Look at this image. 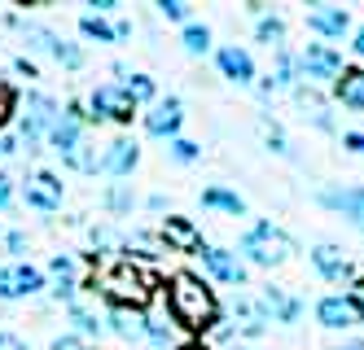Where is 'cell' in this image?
I'll list each match as a JSON object with an SVG mask.
<instances>
[{
  "label": "cell",
  "instance_id": "38",
  "mask_svg": "<svg viewBox=\"0 0 364 350\" xmlns=\"http://www.w3.org/2000/svg\"><path fill=\"white\" fill-rule=\"evenodd\" d=\"M264 145H268L272 153H290V141H285V131H281V127H277L272 119L264 123Z\"/></svg>",
  "mask_w": 364,
  "mask_h": 350
},
{
  "label": "cell",
  "instance_id": "36",
  "mask_svg": "<svg viewBox=\"0 0 364 350\" xmlns=\"http://www.w3.org/2000/svg\"><path fill=\"white\" fill-rule=\"evenodd\" d=\"M80 31H84L88 40H97V44H114V26H110L106 18H92V13H84V18H80Z\"/></svg>",
  "mask_w": 364,
  "mask_h": 350
},
{
  "label": "cell",
  "instance_id": "19",
  "mask_svg": "<svg viewBox=\"0 0 364 350\" xmlns=\"http://www.w3.org/2000/svg\"><path fill=\"white\" fill-rule=\"evenodd\" d=\"M307 31L316 35L321 44H325V40H343V35L351 31V13H347L343 5H311V9H307Z\"/></svg>",
  "mask_w": 364,
  "mask_h": 350
},
{
  "label": "cell",
  "instance_id": "21",
  "mask_svg": "<svg viewBox=\"0 0 364 350\" xmlns=\"http://www.w3.org/2000/svg\"><path fill=\"white\" fill-rule=\"evenodd\" d=\"M311 267H316V276H321V280H329V285H351V280H355L351 258L338 250V246H329V241L311 250Z\"/></svg>",
  "mask_w": 364,
  "mask_h": 350
},
{
  "label": "cell",
  "instance_id": "12",
  "mask_svg": "<svg viewBox=\"0 0 364 350\" xmlns=\"http://www.w3.org/2000/svg\"><path fill=\"white\" fill-rule=\"evenodd\" d=\"M149 136H159V141H176L180 136V127H185V101L180 97H159L149 105V114L141 119Z\"/></svg>",
  "mask_w": 364,
  "mask_h": 350
},
{
  "label": "cell",
  "instance_id": "49",
  "mask_svg": "<svg viewBox=\"0 0 364 350\" xmlns=\"http://www.w3.org/2000/svg\"><path fill=\"white\" fill-rule=\"evenodd\" d=\"M338 350H364V341H347V346H338Z\"/></svg>",
  "mask_w": 364,
  "mask_h": 350
},
{
  "label": "cell",
  "instance_id": "15",
  "mask_svg": "<svg viewBox=\"0 0 364 350\" xmlns=\"http://www.w3.org/2000/svg\"><path fill=\"white\" fill-rule=\"evenodd\" d=\"M255 302H259V311H264L268 324H299V315H303V302L285 285H264Z\"/></svg>",
  "mask_w": 364,
  "mask_h": 350
},
{
  "label": "cell",
  "instance_id": "30",
  "mask_svg": "<svg viewBox=\"0 0 364 350\" xmlns=\"http://www.w3.org/2000/svg\"><path fill=\"white\" fill-rule=\"evenodd\" d=\"M62 163H66L70 171H80V175H97V171H101V145H92V141L84 136L80 145L62 158Z\"/></svg>",
  "mask_w": 364,
  "mask_h": 350
},
{
  "label": "cell",
  "instance_id": "37",
  "mask_svg": "<svg viewBox=\"0 0 364 350\" xmlns=\"http://www.w3.org/2000/svg\"><path fill=\"white\" fill-rule=\"evenodd\" d=\"M154 9H159L167 22H193V5H189V0H159V5H154Z\"/></svg>",
  "mask_w": 364,
  "mask_h": 350
},
{
  "label": "cell",
  "instance_id": "10",
  "mask_svg": "<svg viewBox=\"0 0 364 350\" xmlns=\"http://www.w3.org/2000/svg\"><path fill=\"white\" fill-rule=\"evenodd\" d=\"M316 202L333 214H343V219H351L355 228H364V184H325Z\"/></svg>",
  "mask_w": 364,
  "mask_h": 350
},
{
  "label": "cell",
  "instance_id": "8",
  "mask_svg": "<svg viewBox=\"0 0 364 350\" xmlns=\"http://www.w3.org/2000/svg\"><path fill=\"white\" fill-rule=\"evenodd\" d=\"M299 75L303 79H311V84H325V79H338L343 75V53H338L333 44H303V53H299Z\"/></svg>",
  "mask_w": 364,
  "mask_h": 350
},
{
  "label": "cell",
  "instance_id": "17",
  "mask_svg": "<svg viewBox=\"0 0 364 350\" xmlns=\"http://www.w3.org/2000/svg\"><path fill=\"white\" fill-rule=\"evenodd\" d=\"M215 66H220V75L228 79V84H237V88H250L255 79H259L250 48H242V44H220L215 48Z\"/></svg>",
  "mask_w": 364,
  "mask_h": 350
},
{
  "label": "cell",
  "instance_id": "42",
  "mask_svg": "<svg viewBox=\"0 0 364 350\" xmlns=\"http://www.w3.org/2000/svg\"><path fill=\"white\" fill-rule=\"evenodd\" d=\"M343 145H347L351 153H360V158H364V131H343Z\"/></svg>",
  "mask_w": 364,
  "mask_h": 350
},
{
  "label": "cell",
  "instance_id": "14",
  "mask_svg": "<svg viewBox=\"0 0 364 350\" xmlns=\"http://www.w3.org/2000/svg\"><path fill=\"white\" fill-rule=\"evenodd\" d=\"M202 267H206V276L211 280H220V285H228V289H242L246 285V276H250V267L232 254V250H220V246H206L202 254Z\"/></svg>",
  "mask_w": 364,
  "mask_h": 350
},
{
  "label": "cell",
  "instance_id": "20",
  "mask_svg": "<svg viewBox=\"0 0 364 350\" xmlns=\"http://www.w3.org/2000/svg\"><path fill=\"white\" fill-rule=\"evenodd\" d=\"M136 163H141V145H136V141L119 136V141H110V145H101V175L127 180V175L136 171Z\"/></svg>",
  "mask_w": 364,
  "mask_h": 350
},
{
  "label": "cell",
  "instance_id": "33",
  "mask_svg": "<svg viewBox=\"0 0 364 350\" xmlns=\"http://www.w3.org/2000/svg\"><path fill=\"white\" fill-rule=\"evenodd\" d=\"M180 44H185L189 58H206V53H211V26H206V22H189L185 35H180Z\"/></svg>",
  "mask_w": 364,
  "mask_h": 350
},
{
  "label": "cell",
  "instance_id": "18",
  "mask_svg": "<svg viewBox=\"0 0 364 350\" xmlns=\"http://www.w3.org/2000/svg\"><path fill=\"white\" fill-rule=\"evenodd\" d=\"M159 241H163L167 250H176V254H202V250H206V246H202L198 224H193V219H185V214H167L163 228H159Z\"/></svg>",
  "mask_w": 364,
  "mask_h": 350
},
{
  "label": "cell",
  "instance_id": "41",
  "mask_svg": "<svg viewBox=\"0 0 364 350\" xmlns=\"http://www.w3.org/2000/svg\"><path fill=\"white\" fill-rule=\"evenodd\" d=\"M0 350H27V341L18 333H9V329H0Z\"/></svg>",
  "mask_w": 364,
  "mask_h": 350
},
{
  "label": "cell",
  "instance_id": "26",
  "mask_svg": "<svg viewBox=\"0 0 364 350\" xmlns=\"http://www.w3.org/2000/svg\"><path fill=\"white\" fill-rule=\"evenodd\" d=\"M333 97L347 105V110L364 114V66H343V75L333 79Z\"/></svg>",
  "mask_w": 364,
  "mask_h": 350
},
{
  "label": "cell",
  "instance_id": "24",
  "mask_svg": "<svg viewBox=\"0 0 364 350\" xmlns=\"http://www.w3.org/2000/svg\"><path fill=\"white\" fill-rule=\"evenodd\" d=\"M232 333L237 337H246V341H255V337H264V329H268V319H264V311H259V302L255 298H237L232 302Z\"/></svg>",
  "mask_w": 364,
  "mask_h": 350
},
{
  "label": "cell",
  "instance_id": "29",
  "mask_svg": "<svg viewBox=\"0 0 364 350\" xmlns=\"http://www.w3.org/2000/svg\"><path fill=\"white\" fill-rule=\"evenodd\" d=\"M294 92V101H299V110H303V119H311V127H321V131H333V119H329V105L321 101V92L316 88H290Z\"/></svg>",
  "mask_w": 364,
  "mask_h": 350
},
{
  "label": "cell",
  "instance_id": "46",
  "mask_svg": "<svg viewBox=\"0 0 364 350\" xmlns=\"http://www.w3.org/2000/svg\"><path fill=\"white\" fill-rule=\"evenodd\" d=\"M9 250L22 254V250H27V236H22V232H9Z\"/></svg>",
  "mask_w": 364,
  "mask_h": 350
},
{
  "label": "cell",
  "instance_id": "5",
  "mask_svg": "<svg viewBox=\"0 0 364 350\" xmlns=\"http://www.w3.org/2000/svg\"><path fill=\"white\" fill-rule=\"evenodd\" d=\"M18 26H22V40H27L31 48H40L44 58H53L58 66H66V70H80L84 66V48L70 44L66 35L48 31V26H40V22H18Z\"/></svg>",
  "mask_w": 364,
  "mask_h": 350
},
{
  "label": "cell",
  "instance_id": "1",
  "mask_svg": "<svg viewBox=\"0 0 364 350\" xmlns=\"http://www.w3.org/2000/svg\"><path fill=\"white\" fill-rule=\"evenodd\" d=\"M167 311L180 324V333H211L215 319H220L215 293L206 289V280L193 276V272H176L167 280Z\"/></svg>",
  "mask_w": 364,
  "mask_h": 350
},
{
  "label": "cell",
  "instance_id": "28",
  "mask_svg": "<svg viewBox=\"0 0 364 350\" xmlns=\"http://www.w3.org/2000/svg\"><path fill=\"white\" fill-rule=\"evenodd\" d=\"M106 324H110V333L123 337V341H145V315H141V311L110 307V311H106Z\"/></svg>",
  "mask_w": 364,
  "mask_h": 350
},
{
  "label": "cell",
  "instance_id": "27",
  "mask_svg": "<svg viewBox=\"0 0 364 350\" xmlns=\"http://www.w3.org/2000/svg\"><path fill=\"white\" fill-rule=\"evenodd\" d=\"M202 210H220V214L242 219V214H246V202H242V193H232L228 184H206V188H202Z\"/></svg>",
  "mask_w": 364,
  "mask_h": 350
},
{
  "label": "cell",
  "instance_id": "31",
  "mask_svg": "<svg viewBox=\"0 0 364 350\" xmlns=\"http://www.w3.org/2000/svg\"><path fill=\"white\" fill-rule=\"evenodd\" d=\"M70 324H75V337L80 341H97L101 333H106V319H101L97 311L80 307V302H70Z\"/></svg>",
  "mask_w": 364,
  "mask_h": 350
},
{
  "label": "cell",
  "instance_id": "50",
  "mask_svg": "<svg viewBox=\"0 0 364 350\" xmlns=\"http://www.w3.org/2000/svg\"><path fill=\"white\" fill-rule=\"evenodd\" d=\"M185 350H211V346H185Z\"/></svg>",
  "mask_w": 364,
  "mask_h": 350
},
{
  "label": "cell",
  "instance_id": "32",
  "mask_svg": "<svg viewBox=\"0 0 364 350\" xmlns=\"http://www.w3.org/2000/svg\"><path fill=\"white\" fill-rule=\"evenodd\" d=\"M255 40L264 44V48H285V18L281 13H264V18H255Z\"/></svg>",
  "mask_w": 364,
  "mask_h": 350
},
{
  "label": "cell",
  "instance_id": "25",
  "mask_svg": "<svg viewBox=\"0 0 364 350\" xmlns=\"http://www.w3.org/2000/svg\"><path fill=\"white\" fill-rule=\"evenodd\" d=\"M114 75L123 79L119 92H123L127 101H132L136 110H141V105H154V101H159V84H154L149 75H136V70H127V66H114Z\"/></svg>",
  "mask_w": 364,
  "mask_h": 350
},
{
  "label": "cell",
  "instance_id": "23",
  "mask_svg": "<svg viewBox=\"0 0 364 350\" xmlns=\"http://www.w3.org/2000/svg\"><path fill=\"white\" fill-rule=\"evenodd\" d=\"M48 276H53V298L58 302H75V293H80V263H75L70 254H53Z\"/></svg>",
  "mask_w": 364,
  "mask_h": 350
},
{
  "label": "cell",
  "instance_id": "35",
  "mask_svg": "<svg viewBox=\"0 0 364 350\" xmlns=\"http://www.w3.org/2000/svg\"><path fill=\"white\" fill-rule=\"evenodd\" d=\"M167 158L176 167H193L198 158H202V145H193V141H185V136H176V141H167Z\"/></svg>",
  "mask_w": 364,
  "mask_h": 350
},
{
  "label": "cell",
  "instance_id": "13",
  "mask_svg": "<svg viewBox=\"0 0 364 350\" xmlns=\"http://www.w3.org/2000/svg\"><path fill=\"white\" fill-rule=\"evenodd\" d=\"M141 315H145V341H149L154 350H180L185 333H180V324L171 319L167 302H149Z\"/></svg>",
  "mask_w": 364,
  "mask_h": 350
},
{
  "label": "cell",
  "instance_id": "34",
  "mask_svg": "<svg viewBox=\"0 0 364 350\" xmlns=\"http://www.w3.org/2000/svg\"><path fill=\"white\" fill-rule=\"evenodd\" d=\"M132 206H136L132 184H110V188H106V210H110V214H132Z\"/></svg>",
  "mask_w": 364,
  "mask_h": 350
},
{
  "label": "cell",
  "instance_id": "3",
  "mask_svg": "<svg viewBox=\"0 0 364 350\" xmlns=\"http://www.w3.org/2000/svg\"><path fill=\"white\" fill-rule=\"evenodd\" d=\"M290 254H294V236L277 228L272 219H259L237 236V258L246 267H281L290 263Z\"/></svg>",
  "mask_w": 364,
  "mask_h": 350
},
{
  "label": "cell",
  "instance_id": "45",
  "mask_svg": "<svg viewBox=\"0 0 364 350\" xmlns=\"http://www.w3.org/2000/svg\"><path fill=\"white\" fill-rule=\"evenodd\" d=\"M14 70L27 75V79H36V62H31V58H14Z\"/></svg>",
  "mask_w": 364,
  "mask_h": 350
},
{
  "label": "cell",
  "instance_id": "44",
  "mask_svg": "<svg viewBox=\"0 0 364 350\" xmlns=\"http://www.w3.org/2000/svg\"><path fill=\"white\" fill-rule=\"evenodd\" d=\"M9 202H14V180H9L5 171H0V210H5Z\"/></svg>",
  "mask_w": 364,
  "mask_h": 350
},
{
  "label": "cell",
  "instance_id": "43",
  "mask_svg": "<svg viewBox=\"0 0 364 350\" xmlns=\"http://www.w3.org/2000/svg\"><path fill=\"white\" fill-rule=\"evenodd\" d=\"M119 5H114V0H88V13L92 18H106V13H114Z\"/></svg>",
  "mask_w": 364,
  "mask_h": 350
},
{
  "label": "cell",
  "instance_id": "2",
  "mask_svg": "<svg viewBox=\"0 0 364 350\" xmlns=\"http://www.w3.org/2000/svg\"><path fill=\"white\" fill-rule=\"evenodd\" d=\"M92 289L110 307H127V311H145L154 302V276L145 267H136L132 258H114L110 267H101L92 276Z\"/></svg>",
  "mask_w": 364,
  "mask_h": 350
},
{
  "label": "cell",
  "instance_id": "9",
  "mask_svg": "<svg viewBox=\"0 0 364 350\" xmlns=\"http://www.w3.org/2000/svg\"><path fill=\"white\" fill-rule=\"evenodd\" d=\"M316 319L321 329H360L364 324V302L355 293H329L316 302Z\"/></svg>",
  "mask_w": 364,
  "mask_h": 350
},
{
  "label": "cell",
  "instance_id": "48",
  "mask_svg": "<svg viewBox=\"0 0 364 350\" xmlns=\"http://www.w3.org/2000/svg\"><path fill=\"white\" fill-rule=\"evenodd\" d=\"M355 298H364V276H355Z\"/></svg>",
  "mask_w": 364,
  "mask_h": 350
},
{
  "label": "cell",
  "instance_id": "6",
  "mask_svg": "<svg viewBox=\"0 0 364 350\" xmlns=\"http://www.w3.org/2000/svg\"><path fill=\"white\" fill-rule=\"evenodd\" d=\"M84 114H88V123H132L136 105L119 92V84H101V88H92Z\"/></svg>",
  "mask_w": 364,
  "mask_h": 350
},
{
  "label": "cell",
  "instance_id": "22",
  "mask_svg": "<svg viewBox=\"0 0 364 350\" xmlns=\"http://www.w3.org/2000/svg\"><path fill=\"white\" fill-rule=\"evenodd\" d=\"M290 88H299V62H294L290 48H277V53H272V70H268V79H264V97L290 92Z\"/></svg>",
  "mask_w": 364,
  "mask_h": 350
},
{
  "label": "cell",
  "instance_id": "16",
  "mask_svg": "<svg viewBox=\"0 0 364 350\" xmlns=\"http://www.w3.org/2000/svg\"><path fill=\"white\" fill-rule=\"evenodd\" d=\"M22 197H27L31 210L53 214V210H62L66 188H62V180H58L53 171H36V175H27V184H22Z\"/></svg>",
  "mask_w": 364,
  "mask_h": 350
},
{
  "label": "cell",
  "instance_id": "47",
  "mask_svg": "<svg viewBox=\"0 0 364 350\" xmlns=\"http://www.w3.org/2000/svg\"><path fill=\"white\" fill-rule=\"evenodd\" d=\"M351 48H355L360 58H364V26H355V35H351Z\"/></svg>",
  "mask_w": 364,
  "mask_h": 350
},
{
  "label": "cell",
  "instance_id": "39",
  "mask_svg": "<svg viewBox=\"0 0 364 350\" xmlns=\"http://www.w3.org/2000/svg\"><path fill=\"white\" fill-rule=\"evenodd\" d=\"M14 110H18V92L5 84V79H0V127L9 123V114H14Z\"/></svg>",
  "mask_w": 364,
  "mask_h": 350
},
{
  "label": "cell",
  "instance_id": "40",
  "mask_svg": "<svg viewBox=\"0 0 364 350\" xmlns=\"http://www.w3.org/2000/svg\"><path fill=\"white\" fill-rule=\"evenodd\" d=\"M53 350H92V346H88V341H80L75 333H62V337L53 341Z\"/></svg>",
  "mask_w": 364,
  "mask_h": 350
},
{
  "label": "cell",
  "instance_id": "7",
  "mask_svg": "<svg viewBox=\"0 0 364 350\" xmlns=\"http://www.w3.org/2000/svg\"><path fill=\"white\" fill-rule=\"evenodd\" d=\"M84 136H88V114H84V105H80V101H66V110L58 114L53 127H48V136H44V141H48V149H53V153L66 158Z\"/></svg>",
  "mask_w": 364,
  "mask_h": 350
},
{
  "label": "cell",
  "instance_id": "11",
  "mask_svg": "<svg viewBox=\"0 0 364 350\" xmlns=\"http://www.w3.org/2000/svg\"><path fill=\"white\" fill-rule=\"evenodd\" d=\"M44 289V272L31 263H9V267H0V298L5 302H18V298H36V293Z\"/></svg>",
  "mask_w": 364,
  "mask_h": 350
},
{
  "label": "cell",
  "instance_id": "4",
  "mask_svg": "<svg viewBox=\"0 0 364 350\" xmlns=\"http://www.w3.org/2000/svg\"><path fill=\"white\" fill-rule=\"evenodd\" d=\"M58 114H62V105L48 92H27V101H22V123H18V149L40 153V145L48 136V127L58 123Z\"/></svg>",
  "mask_w": 364,
  "mask_h": 350
}]
</instances>
